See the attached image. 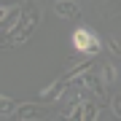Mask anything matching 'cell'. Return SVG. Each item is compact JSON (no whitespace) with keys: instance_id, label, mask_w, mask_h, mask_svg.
Segmentation results:
<instances>
[{"instance_id":"cell-1","label":"cell","mask_w":121,"mask_h":121,"mask_svg":"<svg viewBox=\"0 0 121 121\" xmlns=\"http://www.w3.org/2000/svg\"><path fill=\"white\" fill-rule=\"evenodd\" d=\"M40 19H43V11H40L38 0H30L27 5H22V22H19L16 32L8 35V38H0V46H22L35 35V30L40 27Z\"/></svg>"},{"instance_id":"cell-2","label":"cell","mask_w":121,"mask_h":121,"mask_svg":"<svg viewBox=\"0 0 121 121\" xmlns=\"http://www.w3.org/2000/svg\"><path fill=\"white\" fill-rule=\"evenodd\" d=\"M70 43H73V51L81 54V56H97L102 51V40H99L97 32H91L89 27H78L73 32V38H70Z\"/></svg>"},{"instance_id":"cell-3","label":"cell","mask_w":121,"mask_h":121,"mask_svg":"<svg viewBox=\"0 0 121 121\" xmlns=\"http://www.w3.org/2000/svg\"><path fill=\"white\" fill-rule=\"evenodd\" d=\"M70 83H73L75 89H81L83 94H94V99H102L105 97V81L99 78V73H94V67H89V70H83V73L73 75Z\"/></svg>"},{"instance_id":"cell-4","label":"cell","mask_w":121,"mask_h":121,"mask_svg":"<svg viewBox=\"0 0 121 121\" xmlns=\"http://www.w3.org/2000/svg\"><path fill=\"white\" fill-rule=\"evenodd\" d=\"M62 118H81V121H94V118H102V110L94 99H86L83 97L81 102H75L73 108H67L62 113Z\"/></svg>"},{"instance_id":"cell-5","label":"cell","mask_w":121,"mask_h":121,"mask_svg":"<svg viewBox=\"0 0 121 121\" xmlns=\"http://www.w3.org/2000/svg\"><path fill=\"white\" fill-rule=\"evenodd\" d=\"M46 116H48L46 102H24V105H16L11 118H16V121H38V118H46Z\"/></svg>"},{"instance_id":"cell-6","label":"cell","mask_w":121,"mask_h":121,"mask_svg":"<svg viewBox=\"0 0 121 121\" xmlns=\"http://www.w3.org/2000/svg\"><path fill=\"white\" fill-rule=\"evenodd\" d=\"M67 86H70V78L67 75H62V78H56L54 83H48L46 89H40V102H56V99H62L65 97V91H67Z\"/></svg>"},{"instance_id":"cell-7","label":"cell","mask_w":121,"mask_h":121,"mask_svg":"<svg viewBox=\"0 0 121 121\" xmlns=\"http://www.w3.org/2000/svg\"><path fill=\"white\" fill-rule=\"evenodd\" d=\"M54 11H56V16H62V19H78L81 16V8H78L75 0H56Z\"/></svg>"},{"instance_id":"cell-8","label":"cell","mask_w":121,"mask_h":121,"mask_svg":"<svg viewBox=\"0 0 121 121\" xmlns=\"http://www.w3.org/2000/svg\"><path fill=\"white\" fill-rule=\"evenodd\" d=\"M99 78H102V81H105V86H110V83H113V81H116V78H118V70L113 67L110 62H105V65L99 67Z\"/></svg>"},{"instance_id":"cell-9","label":"cell","mask_w":121,"mask_h":121,"mask_svg":"<svg viewBox=\"0 0 121 121\" xmlns=\"http://www.w3.org/2000/svg\"><path fill=\"white\" fill-rule=\"evenodd\" d=\"M13 110H16V102H13L11 97L0 94V118L3 116H13Z\"/></svg>"},{"instance_id":"cell-10","label":"cell","mask_w":121,"mask_h":121,"mask_svg":"<svg viewBox=\"0 0 121 121\" xmlns=\"http://www.w3.org/2000/svg\"><path fill=\"white\" fill-rule=\"evenodd\" d=\"M110 108H113V113H116V118H121V91H113V97H110Z\"/></svg>"},{"instance_id":"cell-11","label":"cell","mask_w":121,"mask_h":121,"mask_svg":"<svg viewBox=\"0 0 121 121\" xmlns=\"http://www.w3.org/2000/svg\"><path fill=\"white\" fill-rule=\"evenodd\" d=\"M108 51H110L113 56H118V54H121V43H118L116 38H108Z\"/></svg>"},{"instance_id":"cell-12","label":"cell","mask_w":121,"mask_h":121,"mask_svg":"<svg viewBox=\"0 0 121 121\" xmlns=\"http://www.w3.org/2000/svg\"><path fill=\"white\" fill-rule=\"evenodd\" d=\"M113 8H121V0H113Z\"/></svg>"}]
</instances>
